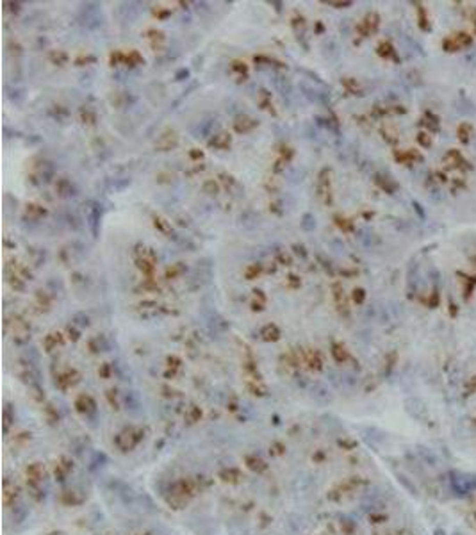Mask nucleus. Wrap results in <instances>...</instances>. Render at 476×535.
<instances>
[{
	"label": "nucleus",
	"instance_id": "nucleus-1",
	"mask_svg": "<svg viewBox=\"0 0 476 535\" xmlns=\"http://www.w3.org/2000/svg\"><path fill=\"white\" fill-rule=\"evenodd\" d=\"M143 428H125L123 432H120V434L116 435V439H114V442H116L118 450H121V452H132V448H136V446L139 444V442L143 441Z\"/></svg>",
	"mask_w": 476,
	"mask_h": 535
},
{
	"label": "nucleus",
	"instance_id": "nucleus-2",
	"mask_svg": "<svg viewBox=\"0 0 476 535\" xmlns=\"http://www.w3.org/2000/svg\"><path fill=\"white\" fill-rule=\"evenodd\" d=\"M75 409L80 412V414H90V412L95 411V401L90 394H80L79 398L75 400Z\"/></svg>",
	"mask_w": 476,
	"mask_h": 535
},
{
	"label": "nucleus",
	"instance_id": "nucleus-3",
	"mask_svg": "<svg viewBox=\"0 0 476 535\" xmlns=\"http://www.w3.org/2000/svg\"><path fill=\"white\" fill-rule=\"evenodd\" d=\"M175 145H177V136H175V132H171V131H168L166 134H162L161 138L157 139V143H156L157 148L164 150V152L171 148V146H175Z\"/></svg>",
	"mask_w": 476,
	"mask_h": 535
},
{
	"label": "nucleus",
	"instance_id": "nucleus-4",
	"mask_svg": "<svg viewBox=\"0 0 476 535\" xmlns=\"http://www.w3.org/2000/svg\"><path fill=\"white\" fill-rule=\"evenodd\" d=\"M79 380V375H77V371L73 370H68L64 375H59V378L55 380V383H59V386L62 387V389H66V387L73 386V383Z\"/></svg>",
	"mask_w": 476,
	"mask_h": 535
},
{
	"label": "nucleus",
	"instance_id": "nucleus-5",
	"mask_svg": "<svg viewBox=\"0 0 476 535\" xmlns=\"http://www.w3.org/2000/svg\"><path fill=\"white\" fill-rule=\"evenodd\" d=\"M255 125H257L255 120H252V118H248V116H241V118H237V121L234 123V127H235V131H237V132H250L253 127H255Z\"/></svg>",
	"mask_w": 476,
	"mask_h": 535
},
{
	"label": "nucleus",
	"instance_id": "nucleus-6",
	"mask_svg": "<svg viewBox=\"0 0 476 535\" xmlns=\"http://www.w3.org/2000/svg\"><path fill=\"white\" fill-rule=\"evenodd\" d=\"M245 462H246V467H250V469L255 471V473H261V471L266 469V462L261 459V457H257V455H252V457L248 455L245 459Z\"/></svg>",
	"mask_w": 476,
	"mask_h": 535
},
{
	"label": "nucleus",
	"instance_id": "nucleus-7",
	"mask_svg": "<svg viewBox=\"0 0 476 535\" xmlns=\"http://www.w3.org/2000/svg\"><path fill=\"white\" fill-rule=\"evenodd\" d=\"M261 335H263L264 341H276V339L280 337V330L276 325H266V327L263 328V332H261Z\"/></svg>",
	"mask_w": 476,
	"mask_h": 535
},
{
	"label": "nucleus",
	"instance_id": "nucleus-8",
	"mask_svg": "<svg viewBox=\"0 0 476 535\" xmlns=\"http://www.w3.org/2000/svg\"><path fill=\"white\" fill-rule=\"evenodd\" d=\"M220 477L223 478L225 482H230V483H239V482H241V473H239L235 467H228V469L221 471Z\"/></svg>",
	"mask_w": 476,
	"mask_h": 535
},
{
	"label": "nucleus",
	"instance_id": "nucleus-9",
	"mask_svg": "<svg viewBox=\"0 0 476 535\" xmlns=\"http://www.w3.org/2000/svg\"><path fill=\"white\" fill-rule=\"evenodd\" d=\"M55 187H57V191H59V195H61V197H70V195H75V193H73V191H75V189H73V184L70 182V180H66V179L59 180Z\"/></svg>",
	"mask_w": 476,
	"mask_h": 535
},
{
	"label": "nucleus",
	"instance_id": "nucleus-10",
	"mask_svg": "<svg viewBox=\"0 0 476 535\" xmlns=\"http://www.w3.org/2000/svg\"><path fill=\"white\" fill-rule=\"evenodd\" d=\"M211 146L216 148H228L230 146V136L228 134H218L211 139Z\"/></svg>",
	"mask_w": 476,
	"mask_h": 535
},
{
	"label": "nucleus",
	"instance_id": "nucleus-11",
	"mask_svg": "<svg viewBox=\"0 0 476 535\" xmlns=\"http://www.w3.org/2000/svg\"><path fill=\"white\" fill-rule=\"evenodd\" d=\"M61 334H50L45 337V348L47 352H52V350L57 348V345H61Z\"/></svg>",
	"mask_w": 476,
	"mask_h": 535
},
{
	"label": "nucleus",
	"instance_id": "nucleus-12",
	"mask_svg": "<svg viewBox=\"0 0 476 535\" xmlns=\"http://www.w3.org/2000/svg\"><path fill=\"white\" fill-rule=\"evenodd\" d=\"M29 212H31L32 214V216H36V218H38V216H45V209H43V207H39V205H27V214Z\"/></svg>",
	"mask_w": 476,
	"mask_h": 535
},
{
	"label": "nucleus",
	"instance_id": "nucleus-13",
	"mask_svg": "<svg viewBox=\"0 0 476 535\" xmlns=\"http://www.w3.org/2000/svg\"><path fill=\"white\" fill-rule=\"evenodd\" d=\"M204 191L209 195H216L218 193V184L214 182V180H207V182L204 184Z\"/></svg>",
	"mask_w": 476,
	"mask_h": 535
},
{
	"label": "nucleus",
	"instance_id": "nucleus-14",
	"mask_svg": "<svg viewBox=\"0 0 476 535\" xmlns=\"http://www.w3.org/2000/svg\"><path fill=\"white\" fill-rule=\"evenodd\" d=\"M154 223H156V227L159 228V230H162V232H169V225L166 223V221L162 220V218H156V220H154Z\"/></svg>",
	"mask_w": 476,
	"mask_h": 535
},
{
	"label": "nucleus",
	"instance_id": "nucleus-15",
	"mask_svg": "<svg viewBox=\"0 0 476 535\" xmlns=\"http://www.w3.org/2000/svg\"><path fill=\"white\" fill-rule=\"evenodd\" d=\"M80 114H82V120H84V123H86V120H88V123H93V121H95V114L93 113H91V111L90 109H86V111H80Z\"/></svg>",
	"mask_w": 476,
	"mask_h": 535
},
{
	"label": "nucleus",
	"instance_id": "nucleus-16",
	"mask_svg": "<svg viewBox=\"0 0 476 535\" xmlns=\"http://www.w3.org/2000/svg\"><path fill=\"white\" fill-rule=\"evenodd\" d=\"M269 448H273V452H269V453H273V455H276V457H282L284 453H286V448H284L282 444H273V446H269Z\"/></svg>",
	"mask_w": 476,
	"mask_h": 535
},
{
	"label": "nucleus",
	"instance_id": "nucleus-17",
	"mask_svg": "<svg viewBox=\"0 0 476 535\" xmlns=\"http://www.w3.org/2000/svg\"><path fill=\"white\" fill-rule=\"evenodd\" d=\"M259 273H261V266H252V268H248V271H246V276H248V279H253V276L259 275Z\"/></svg>",
	"mask_w": 476,
	"mask_h": 535
},
{
	"label": "nucleus",
	"instance_id": "nucleus-18",
	"mask_svg": "<svg viewBox=\"0 0 476 535\" xmlns=\"http://www.w3.org/2000/svg\"><path fill=\"white\" fill-rule=\"evenodd\" d=\"M179 273H182V266H175V268H169L168 271H166V275L168 276H177Z\"/></svg>",
	"mask_w": 476,
	"mask_h": 535
},
{
	"label": "nucleus",
	"instance_id": "nucleus-19",
	"mask_svg": "<svg viewBox=\"0 0 476 535\" xmlns=\"http://www.w3.org/2000/svg\"><path fill=\"white\" fill-rule=\"evenodd\" d=\"M52 61H54V62H57V61H61V62H66V54H64V52H57V54H52Z\"/></svg>",
	"mask_w": 476,
	"mask_h": 535
},
{
	"label": "nucleus",
	"instance_id": "nucleus-20",
	"mask_svg": "<svg viewBox=\"0 0 476 535\" xmlns=\"http://www.w3.org/2000/svg\"><path fill=\"white\" fill-rule=\"evenodd\" d=\"M309 221H312V216L311 214H305L304 216V228H312L316 223H309Z\"/></svg>",
	"mask_w": 476,
	"mask_h": 535
},
{
	"label": "nucleus",
	"instance_id": "nucleus-21",
	"mask_svg": "<svg viewBox=\"0 0 476 535\" xmlns=\"http://www.w3.org/2000/svg\"><path fill=\"white\" fill-rule=\"evenodd\" d=\"M232 68H234L235 72H246V66H245V62H239V61H235L234 65H232Z\"/></svg>",
	"mask_w": 476,
	"mask_h": 535
},
{
	"label": "nucleus",
	"instance_id": "nucleus-22",
	"mask_svg": "<svg viewBox=\"0 0 476 535\" xmlns=\"http://www.w3.org/2000/svg\"><path fill=\"white\" fill-rule=\"evenodd\" d=\"M109 370H111V368H109V364H102V368H100V370H98V375H102V376H109Z\"/></svg>",
	"mask_w": 476,
	"mask_h": 535
},
{
	"label": "nucleus",
	"instance_id": "nucleus-23",
	"mask_svg": "<svg viewBox=\"0 0 476 535\" xmlns=\"http://www.w3.org/2000/svg\"><path fill=\"white\" fill-rule=\"evenodd\" d=\"M278 261H280V263H284V264H291V257L286 255V253H280V255H278Z\"/></svg>",
	"mask_w": 476,
	"mask_h": 535
},
{
	"label": "nucleus",
	"instance_id": "nucleus-24",
	"mask_svg": "<svg viewBox=\"0 0 476 535\" xmlns=\"http://www.w3.org/2000/svg\"><path fill=\"white\" fill-rule=\"evenodd\" d=\"M287 279H289V284H291V286H300V280H298L294 275H289Z\"/></svg>",
	"mask_w": 476,
	"mask_h": 535
},
{
	"label": "nucleus",
	"instance_id": "nucleus-25",
	"mask_svg": "<svg viewBox=\"0 0 476 535\" xmlns=\"http://www.w3.org/2000/svg\"><path fill=\"white\" fill-rule=\"evenodd\" d=\"M191 157H194V159H198V157H202V152H191Z\"/></svg>",
	"mask_w": 476,
	"mask_h": 535
},
{
	"label": "nucleus",
	"instance_id": "nucleus-26",
	"mask_svg": "<svg viewBox=\"0 0 476 535\" xmlns=\"http://www.w3.org/2000/svg\"><path fill=\"white\" fill-rule=\"evenodd\" d=\"M134 535H154V533H150V532H139V533H134Z\"/></svg>",
	"mask_w": 476,
	"mask_h": 535
}]
</instances>
